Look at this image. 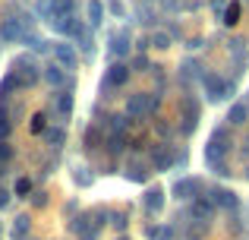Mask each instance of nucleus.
<instances>
[{
	"instance_id": "obj_1",
	"label": "nucleus",
	"mask_w": 249,
	"mask_h": 240,
	"mask_svg": "<svg viewBox=\"0 0 249 240\" xmlns=\"http://www.w3.org/2000/svg\"><path fill=\"white\" fill-rule=\"evenodd\" d=\"M224 152H227V136H224V129H218V133L205 142V161L214 167V174H221V177H227V174H231L224 167Z\"/></svg>"
},
{
	"instance_id": "obj_2",
	"label": "nucleus",
	"mask_w": 249,
	"mask_h": 240,
	"mask_svg": "<svg viewBox=\"0 0 249 240\" xmlns=\"http://www.w3.org/2000/svg\"><path fill=\"white\" fill-rule=\"evenodd\" d=\"M155 108H158V95L136 92V95H129V101H126V117H148Z\"/></svg>"
},
{
	"instance_id": "obj_3",
	"label": "nucleus",
	"mask_w": 249,
	"mask_h": 240,
	"mask_svg": "<svg viewBox=\"0 0 249 240\" xmlns=\"http://www.w3.org/2000/svg\"><path fill=\"white\" fill-rule=\"evenodd\" d=\"M73 10H76L73 0H44V3H41V13L48 16V22H57V19H73Z\"/></svg>"
},
{
	"instance_id": "obj_4",
	"label": "nucleus",
	"mask_w": 249,
	"mask_h": 240,
	"mask_svg": "<svg viewBox=\"0 0 249 240\" xmlns=\"http://www.w3.org/2000/svg\"><path fill=\"white\" fill-rule=\"evenodd\" d=\"M13 73H16V79L22 82V89H25L38 79V63L32 60V57H19V60L13 63Z\"/></svg>"
},
{
	"instance_id": "obj_5",
	"label": "nucleus",
	"mask_w": 249,
	"mask_h": 240,
	"mask_svg": "<svg viewBox=\"0 0 249 240\" xmlns=\"http://www.w3.org/2000/svg\"><path fill=\"white\" fill-rule=\"evenodd\" d=\"M202 82H205V95H208V101H221V98H227V92H231V86H227L221 76H214V73H208Z\"/></svg>"
},
{
	"instance_id": "obj_6",
	"label": "nucleus",
	"mask_w": 249,
	"mask_h": 240,
	"mask_svg": "<svg viewBox=\"0 0 249 240\" xmlns=\"http://www.w3.org/2000/svg\"><path fill=\"white\" fill-rule=\"evenodd\" d=\"M199 190H202V184H199L196 177H183V180H177V184H174V193H177V199H193V203H196Z\"/></svg>"
},
{
	"instance_id": "obj_7",
	"label": "nucleus",
	"mask_w": 249,
	"mask_h": 240,
	"mask_svg": "<svg viewBox=\"0 0 249 240\" xmlns=\"http://www.w3.org/2000/svg\"><path fill=\"white\" fill-rule=\"evenodd\" d=\"M73 234L82 237V240H95V234H98V222H91L89 215H79V218L73 222Z\"/></svg>"
},
{
	"instance_id": "obj_8",
	"label": "nucleus",
	"mask_w": 249,
	"mask_h": 240,
	"mask_svg": "<svg viewBox=\"0 0 249 240\" xmlns=\"http://www.w3.org/2000/svg\"><path fill=\"white\" fill-rule=\"evenodd\" d=\"M212 215H214V203H212V199H205V196H199L193 203V218L205 224V222H212Z\"/></svg>"
},
{
	"instance_id": "obj_9",
	"label": "nucleus",
	"mask_w": 249,
	"mask_h": 240,
	"mask_svg": "<svg viewBox=\"0 0 249 240\" xmlns=\"http://www.w3.org/2000/svg\"><path fill=\"white\" fill-rule=\"evenodd\" d=\"M0 38H3V41H19V38H22V22H19V19H3V22H0Z\"/></svg>"
},
{
	"instance_id": "obj_10",
	"label": "nucleus",
	"mask_w": 249,
	"mask_h": 240,
	"mask_svg": "<svg viewBox=\"0 0 249 240\" xmlns=\"http://www.w3.org/2000/svg\"><path fill=\"white\" fill-rule=\"evenodd\" d=\"M54 57L57 60H60V67H67V70H73L76 67V60H79V57H76V51H73V44H54Z\"/></svg>"
},
{
	"instance_id": "obj_11",
	"label": "nucleus",
	"mask_w": 249,
	"mask_h": 240,
	"mask_svg": "<svg viewBox=\"0 0 249 240\" xmlns=\"http://www.w3.org/2000/svg\"><path fill=\"white\" fill-rule=\"evenodd\" d=\"M126 79H129V67L126 63H114V67L107 70V86H123Z\"/></svg>"
},
{
	"instance_id": "obj_12",
	"label": "nucleus",
	"mask_w": 249,
	"mask_h": 240,
	"mask_svg": "<svg viewBox=\"0 0 249 240\" xmlns=\"http://www.w3.org/2000/svg\"><path fill=\"white\" fill-rule=\"evenodd\" d=\"M152 165H155V171H167V167L174 165V155H170L164 146H158V152L152 155Z\"/></svg>"
},
{
	"instance_id": "obj_13",
	"label": "nucleus",
	"mask_w": 249,
	"mask_h": 240,
	"mask_svg": "<svg viewBox=\"0 0 249 240\" xmlns=\"http://www.w3.org/2000/svg\"><path fill=\"white\" fill-rule=\"evenodd\" d=\"M212 203L214 205H224V209H237V196L231 190H214L212 193Z\"/></svg>"
},
{
	"instance_id": "obj_14",
	"label": "nucleus",
	"mask_w": 249,
	"mask_h": 240,
	"mask_svg": "<svg viewBox=\"0 0 249 240\" xmlns=\"http://www.w3.org/2000/svg\"><path fill=\"white\" fill-rule=\"evenodd\" d=\"M101 22H104V6H101V0H91L89 3V25L98 29Z\"/></svg>"
},
{
	"instance_id": "obj_15",
	"label": "nucleus",
	"mask_w": 249,
	"mask_h": 240,
	"mask_svg": "<svg viewBox=\"0 0 249 240\" xmlns=\"http://www.w3.org/2000/svg\"><path fill=\"white\" fill-rule=\"evenodd\" d=\"M126 51H129V35H126V32H120V35H114V41H110V54L123 57Z\"/></svg>"
},
{
	"instance_id": "obj_16",
	"label": "nucleus",
	"mask_w": 249,
	"mask_h": 240,
	"mask_svg": "<svg viewBox=\"0 0 249 240\" xmlns=\"http://www.w3.org/2000/svg\"><path fill=\"white\" fill-rule=\"evenodd\" d=\"M161 205H164V193L161 190H148L145 193V209L148 212H161Z\"/></svg>"
},
{
	"instance_id": "obj_17",
	"label": "nucleus",
	"mask_w": 249,
	"mask_h": 240,
	"mask_svg": "<svg viewBox=\"0 0 249 240\" xmlns=\"http://www.w3.org/2000/svg\"><path fill=\"white\" fill-rule=\"evenodd\" d=\"M44 139H48L54 148H60L63 142H67V133H63V127H51V129H44Z\"/></svg>"
},
{
	"instance_id": "obj_18",
	"label": "nucleus",
	"mask_w": 249,
	"mask_h": 240,
	"mask_svg": "<svg viewBox=\"0 0 249 240\" xmlns=\"http://www.w3.org/2000/svg\"><path fill=\"white\" fill-rule=\"evenodd\" d=\"M57 114H60V117H70V114H73V95L70 92L57 95Z\"/></svg>"
},
{
	"instance_id": "obj_19",
	"label": "nucleus",
	"mask_w": 249,
	"mask_h": 240,
	"mask_svg": "<svg viewBox=\"0 0 249 240\" xmlns=\"http://www.w3.org/2000/svg\"><path fill=\"white\" fill-rule=\"evenodd\" d=\"M16 89H22V82H19L16 73L10 70V73H6V79L0 82V95H10V92H16Z\"/></svg>"
},
{
	"instance_id": "obj_20",
	"label": "nucleus",
	"mask_w": 249,
	"mask_h": 240,
	"mask_svg": "<svg viewBox=\"0 0 249 240\" xmlns=\"http://www.w3.org/2000/svg\"><path fill=\"white\" fill-rule=\"evenodd\" d=\"M44 79H48V82H51L54 89H57V86H63V70L57 67V63H51V67L44 70Z\"/></svg>"
},
{
	"instance_id": "obj_21",
	"label": "nucleus",
	"mask_w": 249,
	"mask_h": 240,
	"mask_svg": "<svg viewBox=\"0 0 249 240\" xmlns=\"http://www.w3.org/2000/svg\"><path fill=\"white\" fill-rule=\"evenodd\" d=\"M227 120H231V123H246V120H249L246 105H233V108H231V114H227Z\"/></svg>"
},
{
	"instance_id": "obj_22",
	"label": "nucleus",
	"mask_w": 249,
	"mask_h": 240,
	"mask_svg": "<svg viewBox=\"0 0 249 240\" xmlns=\"http://www.w3.org/2000/svg\"><path fill=\"white\" fill-rule=\"evenodd\" d=\"M126 177L136 180V184H142V180H145V167H142L139 161H133V165H126Z\"/></svg>"
},
{
	"instance_id": "obj_23",
	"label": "nucleus",
	"mask_w": 249,
	"mask_h": 240,
	"mask_svg": "<svg viewBox=\"0 0 249 240\" xmlns=\"http://www.w3.org/2000/svg\"><path fill=\"white\" fill-rule=\"evenodd\" d=\"M25 231H29V218H16V224H13V240H25Z\"/></svg>"
},
{
	"instance_id": "obj_24",
	"label": "nucleus",
	"mask_w": 249,
	"mask_h": 240,
	"mask_svg": "<svg viewBox=\"0 0 249 240\" xmlns=\"http://www.w3.org/2000/svg\"><path fill=\"white\" fill-rule=\"evenodd\" d=\"M224 22H227V25H237V22H240V3H231V6L224 10Z\"/></svg>"
},
{
	"instance_id": "obj_25",
	"label": "nucleus",
	"mask_w": 249,
	"mask_h": 240,
	"mask_svg": "<svg viewBox=\"0 0 249 240\" xmlns=\"http://www.w3.org/2000/svg\"><path fill=\"white\" fill-rule=\"evenodd\" d=\"M145 234L152 240H170V228H145Z\"/></svg>"
},
{
	"instance_id": "obj_26",
	"label": "nucleus",
	"mask_w": 249,
	"mask_h": 240,
	"mask_svg": "<svg viewBox=\"0 0 249 240\" xmlns=\"http://www.w3.org/2000/svg\"><path fill=\"white\" fill-rule=\"evenodd\" d=\"M196 120H199V108H196V105H186V133L196 127Z\"/></svg>"
},
{
	"instance_id": "obj_27",
	"label": "nucleus",
	"mask_w": 249,
	"mask_h": 240,
	"mask_svg": "<svg viewBox=\"0 0 249 240\" xmlns=\"http://www.w3.org/2000/svg\"><path fill=\"white\" fill-rule=\"evenodd\" d=\"M32 193V180L29 177H19L16 180V196H29Z\"/></svg>"
},
{
	"instance_id": "obj_28",
	"label": "nucleus",
	"mask_w": 249,
	"mask_h": 240,
	"mask_svg": "<svg viewBox=\"0 0 249 240\" xmlns=\"http://www.w3.org/2000/svg\"><path fill=\"white\" fill-rule=\"evenodd\" d=\"M152 44H155V48H170V38L164 35V32H155V35H152Z\"/></svg>"
},
{
	"instance_id": "obj_29",
	"label": "nucleus",
	"mask_w": 249,
	"mask_h": 240,
	"mask_svg": "<svg viewBox=\"0 0 249 240\" xmlns=\"http://www.w3.org/2000/svg\"><path fill=\"white\" fill-rule=\"evenodd\" d=\"M110 222H114V228H117V231L126 228V215H123V212H114V215H110Z\"/></svg>"
},
{
	"instance_id": "obj_30",
	"label": "nucleus",
	"mask_w": 249,
	"mask_h": 240,
	"mask_svg": "<svg viewBox=\"0 0 249 240\" xmlns=\"http://www.w3.org/2000/svg\"><path fill=\"white\" fill-rule=\"evenodd\" d=\"M114 120V133H123L126 129V114H117V117H110Z\"/></svg>"
},
{
	"instance_id": "obj_31",
	"label": "nucleus",
	"mask_w": 249,
	"mask_h": 240,
	"mask_svg": "<svg viewBox=\"0 0 249 240\" xmlns=\"http://www.w3.org/2000/svg\"><path fill=\"white\" fill-rule=\"evenodd\" d=\"M44 129V114H35V117H32V133H41Z\"/></svg>"
},
{
	"instance_id": "obj_32",
	"label": "nucleus",
	"mask_w": 249,
	"mask_h": 240,
	"mask_svg": "<svg viewBox=\"0 0 249 240\" xmlns=\"http://www.w3.org/2000/svg\"><path fill=\"white\" fill-rule=\"evenodd\" d=\"M107 148H110V152H120V148H123V133H117L114 139H110V146H107Z\"/></svg>"
},
{
	"instance_id": "obj_33",
	"label": "nucleus",
	"mask_w": 249,
	"mask_h": 240,
	"mask_svg": "<svg viewBox=\"0 0 249 240\" xmlns=\"http://www.w3.org/2000/svg\"><path fill=\"white\" fill-rule=\"evenodd\" d=\"M10 155H13V152H10V146H0V171H3V161L10 158Z\"/></svg>"
},
{
	"instance_id": "obj_34",
	"label": "nucleus",
	"mask_w": 249,
	"mask_h": 240,
	"mask_svg": "<svg viewBox=\"0 0 249 240\" xmlns=\"http://www.w3.org/2000/svg\"><path fill=\"white\" fill-rule=\"evenodd\" d=\"M76 184H79V186H89L91 177H89V174H79V171H76Z\"/></svg>"
},
{
	"instance_id": "obj_35",
	"label": "nucleus",
	"mask_w": 249,
	"mask_h": 240,
	"mask_svg": "<svg viewBox=\"0 0 249 240\" xmlns=\"http://www.w3.org/2000/svg\"><path fill=\"white\" fill-rule=\"evenodd\" d=\"M0 133H3V136L10 133V120H6V114H3V117H0Z\"/></svg>"
},
{
	"instance_id": "obj_36",
	"label": "nucleus",
	"mask_w": 249,
	"mask_h": 240,
	"mask_svg": "<svg viewBox=\"0 0 249 240\" xmlns=\"http://www.w3.org/2000/svg\"><path fill=\"white\" fill-rule=\"evenodd\" d=\"M6 203H10V193H6V190H3V186H0V209H3V205H6Z\"/></svg>"
},
{
	"instance_id": "obj_37",
	"label": "nucleus",
	"mask_w": 249,
	"mask_h": 240,
	"mask_svg": "<svg viewBox=\"0 0 249 240\" xmlns=\"http://www.w3.org/2000/svg\"><path fill=\"white\" fill-rule=\"evenodd\" d=\"M120 240H126V237H120Z\"/></svg>"
}]
</instances>
